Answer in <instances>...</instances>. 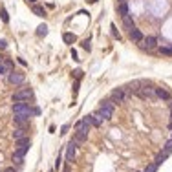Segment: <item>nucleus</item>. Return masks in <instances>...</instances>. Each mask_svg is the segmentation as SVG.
Wrapping results in <instances>:
<instances>
[{"instance_id": "obj_1", "label": "nucleus", "mask_w": 172, "mask_h": 172, "mask_svg": "<svg viewBox=\"0 0 172 172\" xmlns=\"http://www.w3.org/2000/svg\"><path fill=\"white\" fill-rule=\"evenodd\" d=\"M13 113H15V116L31 117V116H33V108L27 105L26 101H20V103H15V105H13Z\"/></svg>"}, {"instance_id": "obj_2", "label": "nucleus", "mask_w": 172, "mask_h": 172, "mask_svg": "<svg viewBox=\"0 0 172 172\" xmlns=\"http://www.w3.org/2000/svg\"><path fill=\"white\" fill-rule=\"evenodd\" d=\"M13 103H20V101H30V99H33V90L31 88H20V90H17L15 93H13Z\"/></svg>"}, {"instance_id": "obj_3", "label": "nucleus", "mask_w": 172, "mask_h": 172, "mask_svg": "<svg viewBox=\"0 0 172 172\" xmlns=\"http://www.w3.org/2000/svg\"><path fill=\"white\" fill-rule=\"evenodd\" d=\"M97 112L103 116V119H105V121L112 119V117H113V103H110V101H103Z\"/></svg>"}, {"instance_id": "obj_4", "label": "nucleus", "mask_w": 172, "mask_h": 172, "mask_svg": "<svg viewBox=\"0 0 172 172\" xmlns=\"http://www.w3.org/2000/svg\"><path fill=\"white\" fill-rule=\"evenodd\" d=\"M24 81H26V75L22 73V71H15V70H13L11 73L7 75V82L13 84V86H19V84H22Z\"/></svg>"}, {"instance_id": "obj_5", "label": "nucleus", "mask_w": 172, "mask_h": 172, "mask_svg": "<svg viewBox=\"0 0 172 172\" xmlns=\"http://www.w3.org/2000/svg\"><path fill=\"white\" fill-rule=\"evenodd\" d=\"M30 147H31V139L30 137H24V139H19L17 141V154H20V156H24L27 150H30Z\"/></svg>"}, {"instance_id": "obj_6", "label": "nucleus", "mask_w": 172, "mask_h": 172, "mask_svg": "<svg viewBox=\"0 0 172 172\" xmlns=\"http://www.w3.org/2000/svg\"><path fill=\"white\" fill-rule=\"evenodd\" d=\"M77 145L79 143L75 141V139H71L70 141V145L66 147V161H73V157H75V154H77Z\"/></svg>"}, {"instance_id": "obj_7", "label": "nucleus", "mask_w": 172, "mask_h": 172, "mask_svg": "<svg viewBox=\"0 0 172 172\" xmlns=\"http://www.w3.org/2000/svg\"><path fill=\"white\" fill-rule=\"evenodd\" d=\"M136 93H137L141 99H152V97H156V88H150V86H145V88H139Z\"/></svg>"}, {"instance_id": "obj_8", "label": "nucleus", "mask_w": 172, "mask_h": 172, "mask_svg": "<svg viewBox=\"0 0 172 172\" xmlns=\"http://www.w3.org/2000/svg\"><path fill=\"white\" fill-rule=\"evenodd\" d=\"M11 71H13V61L4 59L2 62H0V75H9Z\"/></svg>"}, {"instance_id": "obj_9", "label": "nucleus", "mask_w": 172, "mask_h": 172, "mask_svg": "<svg viewBox=\"0 0 172 172\" xmlns=\"http://www.w3.org/2000/svg\"><path fill=\"white\" fill-rule=\"evenodd\" d=\"M13 123H15V126H19V128H27V126H30V117L15 116V117H13Z\"/></svg>"}, {"instance_id": "obj_10", "label": "nucleus", "mask_w": 172, "mask_h": 172, "mask_svg": "<svg viewBox=\"0 0 172 172\" xmlns=\"http://www.w3.org/2000/svg\"><path fill=\"white\" fill-rule=\"evenodd\" d=\"M110 97H112L113 103H123V101H125V90H123V88H116V90L110 93Z\"/></svg>"}, {"instance_id": "obj_11", "label": "nucleus", "mask_w": 172, "mask_h": 172, "mask_svg": "<svg viewBox=\"0 0 172 172\" xmlns=\"http://www.w3.org/2000/svg\"><path fill=\"white\" fill-rule=\"evenodd\" d=\"M24 137H27V128H19V126H15V130H13V139L19 141V139H24Z\"/></svg>"}, {"instance_id": "obj_12", "label": "nucleus", "mask_w": 172, "mask_h": 172, "mask_svg": "<svg viewBox=\"0 0 172 172\" xmlns=\"http://www.w3.org/2000/svg\"><path fill=\"white\" fill-rule=\"evenodd\" d=\"M128 33H130V40H132V42H136V44L143 42V39H145V37H143V33L137 30V27H134V30H132V31H128Z\"/></svg>"}, {"instance_id": "obj_13", "label": "nucleus", "mask_w": 172, "mask_h": 172, "mask_svg": "<svg viewBox=\"0 0 172 172\" xmlns=\"http://www.w3.org/2000/svg\"><path fill=\"white\" fill-rule=\"evenodd\" d=\"M143 42H145V44H143L145 50H154L157 46V39L156 37H147V39H143Z\"/></svg>"}, {"instance_id": "obj_14", "label": "nucleus", "mask_w": 172, "mask_h": 172, "mask_svg": "<svg viewBox=\"0 0 172 172\" xmlns=\"http://www.w3.org/2000/svg\"><path fill=\"white\" fill-rule=\"evenodd\" d=\"M123 26H125V30H128V31H132L134 27H136V24H134V19H132L130 15H126V17H123Z\"/></svg>"}, {"instance_id": "obj_15", "label": "nucleus", "mask_w": 172, "mask_h": 172, "mask_svg": "<svg viewBox=\"0 0 172 172\" xmlns=\"http://www.w3.org/2000/svg\"><path fill=\"white\" fill-rule=\"evenodd\" d=\"M156 97L163 99V101H170V93L165 88H156Z\"/></svg>"}, {"instance_id": "obj_16", "label": "nucleus", "mask_w": 172, "mask_h": 172, "mask_svg": "<svg viewBox=\"0 0 172 172\" xmlns=\"http://www.w3.org/2000/svg\"><path fill=\"white\" fill-rule=\"evenodd\" d=\"M103 116L99 112H95V113H92V126H101L103 125Z\"/></svg>"}, {"instance_id": "obj_17", "label": "nucleus", "mask_w": 172, "mask_h": 172, "mask_svg": "<svg viewBox=\"0 0 172 172\" xmlns=\"http://www.w3.org/2000/svg\"><path fill=\"white\" fill-rule=\"evenodd\" d=\"M117 15H119L121 19L128 15V6H126V2H123V4H119V6H117Z\"/></svg>"}, {"instance_id": "obj_18", "label": "nucleus", "mask_w": 172, "mask_h": 172, "mask_svg": "<svg viewBox=\"0 0 172 172\" xmlns=\"http://www.w3.org/2000/svg\"><path fill=\"white\" fill-rule=\"evenodd\" d=\"M167 157H168V154L161 150L159 154H157V156H156V161H154V163H156V165H161V163H163V161L167 159Z\"/></svg>"}, {"instance_id": "obj_19", "label": "nucleus", "mask_w": 172, "mask_h": 172, "mask_svg": "<svg viewBox=\"0 0 172 172\" xmlns=\"http://www.w3.org/2000/svg\"><path fill=\"white\" fill-rule=\"evenodd\" d=\"M62 39H64V42H66V44H73V42L77 40L73 33H64V35H62Z\"/></svg>"}, {"instance_id": "obj_20", "label": "nucleus", "mask_w": 172, "mask_h": 172, "mask_svg": "<svg viewBox=\"0 0 172 172\" xmlns=\"http://www.w3.org/2000/svg\"><path fill=\"white\" fill-rule=\"evenodd\" d=\"M46 33H48V26H46V24H40V26L37 27V35H39V37H44Z\"/></svg>"}, {"instance_id": "obj_21", "label": "nucleus", "mask_w": 172, "mask_h": 172, "mask_svg": "<svg viewBox=\"0 0 172 172\" xmlns=\"http://www.w3.org/2000/svg\"><path fill=\"white\" fill-rule=\"evenodd\" d=\"M33 13L37 17H46V11H44V7H40V6H33Z\"/></svg>"}, {"instance_id": "obj_22", "label": "nucleus", "mask_w": 172, "mask_h": 172, "mask_svg": "<svg viewBox=\"0 0 172 172\" xmlns=\"http://www.w3.org/2000/svg\"><path fill=\"white\" fill-rule=\"evenodd\" d=\"M163 152H167V154H168V156H170V154H172V137H170V139H168V141H167V145H165V147H163Z\"/></svg>"}, {"instance_id": "obj_23", "label": "nucleus", "mask_w": 172, "mask_h": 172, "mask_svg": "<svg viewBox=\"0 0 172 172\" xmlns=\"http://www.w3.org/2000/svg\"><path fill=\"white\" fill-rule=\"evenodd\" d=\"M157 167H159V165H156V163H150V165H148L145 170H143V172H156V170H157Z\"/></svg>"}, {"instance_id": "obj_24", "label": "nucleus", "mask_w": 172, "mask_h": 172, "mask_svg": "<svg viewBox=\"0 0 172 172\" xmlns=\"http://www.w3.org/2000/svg\"><path fill=\"white\" fill-rule=\"evenodd\" d=\"M159 53H163V55H170V57H172V48H165V46H161V48H159Z\"/></svg>"}, {"instance_id": "obj_25", "label": "nucleus", "mask_w": 172, "mask_h": 172, "mask_svg": "<svg viewBox=\"0 0 172 172\" xmlns=\"http://www.w3.org/2000/svg\"><path fill=\"white\" fill-rule=\"evenodd\" d=\"M22 159H24V156H20V154H13V161H15V163H22Z\"/></svg>"}, {"instance_id": "obj_26", "label": "nucleus", "mask_w": 172, "mask_h": 172, "mask_svg": "<svg viewBox=\"0 0 172 172\" xmlns=\"http://www.w3.org/2000/svg\"><path fill=\"white\" fill-rule=\"evenodd\" d=\"M0 17H2L4 22H9V17H7V11L6 9H0Z\"/></svg>"}, {"instance_id": "obj_27", "label": "nucleus", "mask_w": 172, "mask_h": 172, "mask_svg": "<svg viewBox=\"0 0 172 172\" xmlns=\"http://www.w3.org/2000/svg\"><path fill=\"white\" fill-rule=\"evenodd\" d=\"M112 35H113V37H117V39H119V33H117V30H116V26H112Z\"/></svg>"}, {"instance_id": "obj_28", "label": "nucleus", "mask_w": 172, "mask_h": 172, "mask_svg": "<svg viewBox=\"0 0 172 172\" xmlns=\"http://www.w3.org/2000/svg\"><path fill=\"white\" fill-rule=\"evenodd\" d=\"M82 48H84V50H90V42L84 40V42H82Z\"/></svg>"}, {"instance_id": "obj_29", "label": "nucleus", "mask_w": 172, "mask_h": 172, "mask_svg": "<svg viewBox=\"0 0 172 172\" xmlns=\"http://www.w3.org/2000/svg\"><path fill=\"white\" fill-rule=\"evenodd\" d=\"M73 73H75V77H77V79H81V77H82V71H81V70H77V71H73Z\"/></svg>"}, {"instance_id": "obj_30", "label": "nucleus", "mask_w": 172, "mask_h": 172, "mask_svg": "<svg viewBox=\"0 0 172 172\" xmlns=\"http://www.w3.org/2000/svg\"><path fill=\"white\" fill-rule=\"evenodd\" d=\"M39 113H40V110L37 106H33V116H39Z\"/></svg>"}, {"instance_id": "obj_31", "label": "nucleus", "mask_w": 172, "mask_h": 172, "mask_svg": "<svg viewBox=\"0 0 172 172\" xmlns=\"http://www.w3.org/2000/svg\"><path fill=\"white\" fill-rule=\"evenodd\" d=\"M0 50H6V42L4 40H0Z\"/></svg>"}, {"instance_id": "obj_32", "label": "nucleus", "mask_w": 172, "mask_h": 172, "mask_svg": "<svg viewBox=\"0 0 172 172\" xmlns=\"http://www.w3.org/2000/svg\"><path fill=\"white\" fill-rule=\"evenodd\" d=\"M4 172H17V170H15V168H13V167H9V168H6Z\"/></svg>"}, {"instance_id": "obj_33", "label": "nucleus", "mask_w": 172, "mask_h": 172, "mask_svg": "<svg viewBox=\"0 0 172 172\" xmlns=\"http://www.w3.org/2000/svg\"><path fill=\"white\" fill-rule=\"evenodd\" d=\"M37 2V0H27V4H35Z\"/></svg>"}, {"instance_id": "obj_34", "label": "nucleus", "mask_w": 172, "mask_h": 172, "mask_svg": "<svg viewBox=\"0 0 172 172\" xmlns=\"http://www.w3.org/2000/svg\"><path fill=\"white\" fill-rule=\"evenodd\" d=\"M170 128H172V110H170Z\"/></svg>"}, {"instance_id": "obj_35", "label": "nucleus", "mask_w": 172, "mask_h": 172, "mask_svg": "<svg viewBox=\"0 0 172 172\" xmlns=\"http://www.w3.org/2000/svg\"><path fill=\"white\" fill-rule=\"evenodd\" d=\"M88 2H92V4H95V2H97V0H88Z\"/></svg>"}, {"instance_id": "obj_36", "label": "nucleus", "mask_w": 172, "mask_h": 172, "mask_svg": "<svg viewBox=\"0 0 172 172\" xmlns=\"http://www.w3.org/2000/svg\"><path fill=\"white\" fill-rule=\"evenodd\" d=\"M117 2H119V4H123V2H126V0H117Z\"/></svg>"}, {"instance_id": "obj_37", "label": "nucleus", "mask_w": 172, "mask_h": 172, "mask_svg": "<svg viewBox=\"0 0 172 172\" xmlns=\"http://www.w3.org/2000/svg\"><path fill=\"white\" fill-rule=\"evenodd\" d=\"M2 61H4V57H2V55H0V62H2Z\"/></svg>"}, {"instance_id": "obj_38", "label": "nucleus", "mask_w": 172, "mask_h": 172, "mask_svg": "<svg viewBox=\"0 0 172 172\" xmlns=\"http://www.w3.org/2000/svg\"><path fill=\"white\" fill-rule=\"evenodd\" d=\"M64 172H70V168H66V170H64Z\"/></svg>"}, {"instance_id": "obj_39", "label": "nucleus", "mask_w": 172, "mask_h": 172, "mask_svg": "<svg viewBox=\"0 0 172 172\" xmlns=\"http://www.w3.org/2000/svg\"><path fill=\"white\" fill-rule=\"evenodd\" d=\"M170 137H172V136H170Z\"/></svg>"}]
</instances>
